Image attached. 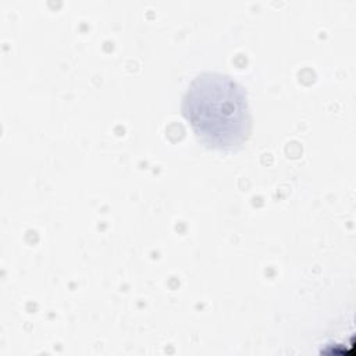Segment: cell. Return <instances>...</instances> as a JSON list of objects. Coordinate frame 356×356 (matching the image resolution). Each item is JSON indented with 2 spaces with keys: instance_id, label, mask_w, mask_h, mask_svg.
<instances>
[{
  "instance_id": "1",
  "label": "cell",
  "mask_w": 356,
  "mask_h": 356,
  "mask_svg": "<svg viewBox=\"0 0 356 356\" xmlns=\"http://www.w3.org/2000/svg\"><path fill=\"white\" fill-rule=\"evenodd\" d=\"M182 114L209 147L235 150L250 135L252 117L246 90L229 75L202 72L182 97Z\"/></svg>"
}]
</instances>
